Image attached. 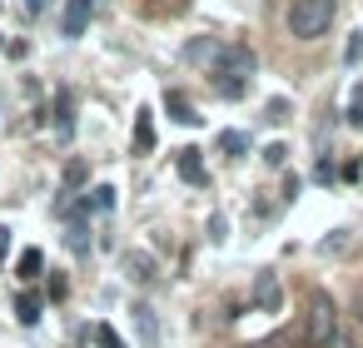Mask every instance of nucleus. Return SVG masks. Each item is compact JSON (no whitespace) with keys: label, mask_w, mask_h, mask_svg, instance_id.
<instances>
[{"label":"nucleus","mask_w":363,"mask_h":348,"mask_svg":"<svg viewBox=\"0 0 363 348\" xmlns=\"http://www.w3.org/2000/svg\"><path fill=\"white\" fill-rule=\"evenodd\" d=\"M16 274H21L26 284H30V279H40V274H45V254H40V249H26V254L16 259Z\"/></svg>","instance_id":"obj_12"},{"label":"nucleus","mask_w":363,"mask_h":348,"mask_svg":"<svg viewBox=\"0 0 363 348\" xmlns=\"http://www.w3.org/2000/svg\"><path fill=\"white\" fill-rule=\"evenodd\" d=\"M333 16H338V0H294L289 6V35L308 45V40L328 35Z\"/></svg>","instance_id":"obj_3"},{"label":"nucleus","mask_w":363,"mask_h":348,"mask_svg":"<svg viewBox=\"0 0 363 348\" xmlns=\"http://www.w3.org/2000/svg\"><path fill=\"white\" fill-rule=\"evenodd\" d=\"M0 50H6V40H0Z\"/></svg>","instance_id":"obj_26"},{"label":"nucleus","mask_w":363,"mask_h":348,"mask_svg":"<svg viewBox=\"0 0 363 348\" xmlns=\"http://www.w3.org/2000/svg\"><path fill=\"white\" fill-rule=\"evenodd\" d=\"M279 274H259V284H254V308H264V313H274L279 308Z\"/></svg>","instance_id":"obj_7"},{"label":"nucleus","mask_w":363,"mask_h":348,"mask_svg":"<svg viewBox=\"0 0 363 348\" xmlns=\"http://www.w3.org/2000/svg\"><path fill=\"white\" fill-rule=\"evenodd\" d=\"M55 125H60V135L75 130V105H70V95H55Z\"/></svg>","instance_id":"obj_14"},{"label":"nucleus","mask_w":363,"mask_h":348,"mask_svg":"<svg viewBox=\"0 0 363 348\" xmlns=\"http://www.w3.org/2000/svg\"><path fill=\"white\" fill-rule=\"evenodd\" d=\"M254 50L249 45H224V55H219V65L209 70L214 75V90L224 95V100H239L244 90H249V75H254Z\"/></svg>","instance_id":"obj_2"},{"label":"nucleus","mask_w":363,"mask_h":348,"mask_svg":"<svg viewBox=\"0 0 363 348\" xmlns=\"http://www.w3.org/2000/svg\"><path fill=\"white\" fill-rule=\"evenodd\" d=\"M90 16H95V0H70V6H65V35L80 40L90 30Z\"/></svg>","instance_id":"obj_5"},{"label":"nucleus","mask_w":363,"mask_h":348,"mask_svg":"<svg viewBox=\"0 0 363 348\" xmlns=\"http://www.w3.org/2000/svg\"><path fill=\"white\" fill-rule=\"evenodd\" d=\"M40 11H45V0H26V16H30V21H35Z\"/></svg>","instance_id":"obj_24"},{"label":"nucleus","mask_w":363,"mask_h":348,"mask_svg":"<svg viewBox=\"0 0 363 348\" xmlns=\"http://www.w3.org/2000/svg\"><path fill=\"white\" fill-rule=\"evenodd\" d=\"M65 239H70V249H75V254H85V249H90V229H85V214H75V224H70V234H65Z\"/></svg>","instance_id":"obj_16"},{"label":"nucleus","mask_w":363,"mask_h":348,"mask_svg":"<svg viewBox=\"0 0 363 348\" xmlns=\"http://www.w3.org/2000/svg\"><path fill=\"white\" fill-rule=\"evenodd\" d=\"M110 209H115V184H95V189H85L80 214H110Z\"/></svg>","instance_id":"obj_6"},{"label":"nucleus","mask_w":363,"mask_h":348,"mask_svg":"<svg viewBox=\"0 0 363 348\" xmlns=\"http://www.w3.org/2000/svg\"><path fill=\"white\" fill-rule=\"evenodd\" d=\"M155 150V120H150V110H140V120H135V155H150Z\"/></svg>","instance_id":"obj_11"},{"label":"nucleus","mask_w":363,"mask_h":348,"mask_svg":"<svg viewBox=\"0 0 363 348\" xmlns=\"http://www.w3.org/2000/svg\"><path fill=\"white\" fill-rule=\"evenodd\" d=\"M16 318L30 328V323H40V293H21L16 298Z\"/></svg>","instance_id":"obj_13"},{"label":"nucleus","mask_w":363,"mask_h":348,"mask_svg":"<svg viewBox=\"0 0 363 348\" xmlns=\"http://www.w3.org/2000/svg\"><path fill=\"white\" fill-rule=\"evenodd\" d=\"M164 110H169V120H179V125H199V115H194V105L179 95V90H164Z\"/></svg>","instance_id":"obj_9"},{"label":"nucleus","mask_w":363,"mask_h":348,"mask_svg":"<svg viewBox=\"0 0 363 348\" xmlns=\"http://www.w3.org/2000/svg\"><path fill=\"white\" fill-rule=\"evenodd\" d=\"M343 60H348V65H358V60H363V35H353V40H348V50H343Z\"/></svg>","instance_id":"obj_21"},{"label":"nucleus","mask_w":363,"mask_h":348,"mask_svg":"<svg viewBox=\"0 0 363 348\" xmlns=\"http://www.w3.org/2000/svg\"><path fill=\"white\" fill-rule=\"evenodd\" d=\"M174 169L189 179V184H209V169H204V159H199V150H179V159H174Z\"/></svg>","instance_id":"obj_8"},{"label":"nucleus","mask_w":363,"mask_h":348,"mask_svg":"<svg viewBox=\"0 0 363 348\" xmlns=\"http://www.w3.org/2000/svg\"><path fill=\"white\" fill-rule=\"evenodd\" d=\"M65 184H70V189H80V184H85V164H80V159L65 169Z\"/></svg>","instance_id":"obj_20"},{"label":"nucleus","mask_w":363,"mask_h":348,"mask_svg":"<svg viewBox=\"0 0 363 348\" xmlns=\"http://www.w3.org/2000/svg\"><path fill=\"white\" fill-rule=\"evenodd\" d=\"M219 150H224V155H244V150H249V135H244V130H224V135H219Z\"/></svg>","instance_id":"obj_15"},{"label":"nucleus","mask_w":363,"mask_h":348,"mask_svg":"<svg viewBox=\"0 0 363 348\" xmlns=\"http://www.w3.org/2000/svg\"><path fill=\"white\" fill-rule=\"evenodd\" d=\"M284 155H289V150H284V145H269V150H264V159H269V164H274V169H279V164H284Z\"/></svg>","instance_id":"obj_22"},{"label":"nucleus","mask_w":363,"mask_h":348,"mask_svg":"<svg viewBox=\"0 0 363 348\" xmlns=\"http://www.w3.org/2000/svg\"><path fill=\"white\" fill-rule=\"evenodd\" d=\"M348 125H353V130H363V85L353 90V105H348Z\"/></svg>","instance_id":"obj_19"},{"label":"nucleus","mask_w":363,"mask_h":348,"mask_svg":"<svg viewBox=\"0 0 363 348\" xmlns=\"http://www.w3.org/2000/svg\"><path fill=\"white\" fill-rule=\"evenodd\" d=\"M135 323H140V338H145V343H155V338H160V323H155V313H150V308H135Z\"/></svg>","instance_id":"obj_17"},{"label":"nucleus","mask_w":363,"mask_h":348,"mask_svg":"<svg viewBox=\"0 0 363 348\" xmlns=\"http://www.w3.org/2000/svg\"><path fill=\"white\" fill-rule=\"evenodd\" d=\"M95 343H100V348H125V338H120L110 323H100V328H95Z\"/></svg>","instance_id":"obj_18"},{"label":"nucleus","mask_w":363,"mask_h":348,"mask_svg":"<svg viewBox=\"0 0 363 348\" xmlns=\"http://www.w3.org/2000/svg\"><path fill=\"white\" fill-rule=\"evenodd\" d=\"M244 348H264V343H244Z\"/></svg>","instance_id":"obj_25"},{"label":"nucleus","mask_w":363,"mask_h":348,"mask_svg":"<svg viewBox=\"0 0 363 348\" xmlns=\"http://www.w3.org/2000/svg\"><path fill=\"white\" fill-rule=\"evenodd\" d=\"M125 274H130L135 284H150V279H155V259L140 254V249H130V254H125Z\"/></svg>","instance_id":"obj_10"},{"label":"nucleus","mask_w":363,"mask_h":348,"mask_svg":"<svg viewBox=\"0 0 363 348\" xmlns=\"http://www.w3.org/2000/svg\"><path fill=\"white\" fill-rule=\"evenodd\" d=\"M6 254H11V229L0 224V259H6Z\"/></svg>","instance_id":"obj_23"},{"label":"nucleus","mask_w":363,"mask_h":348,"mask_svg":"<svg viewBox=\"0 0 363 348\" xmlns=\"http://www.w3.org/2000/svg\"><path fill=\"white\" fill-rule=\"evenodd\" d=\"M338 333H343L338 303H333L323 288H313V293H308V313H303V343H308V348H333Z\"/></svg>","instance_id":"obj_1"},{"label":"nucleus","mask_w":363,"mask_h":348,"mask_svg":"<svg viewBox=\"0 0 363 348\" xmlns=\"http://www.w3.org/2000/svg\"><path fill=\"white\" fill-rule=\"evenodd\" d=\"M219 55H224V45H219L214 35H199V40H189V45H184V60H189V65H209V70H214V65H219Z\"/></svg>","instance_id":"obj_4"}]
</instances>
